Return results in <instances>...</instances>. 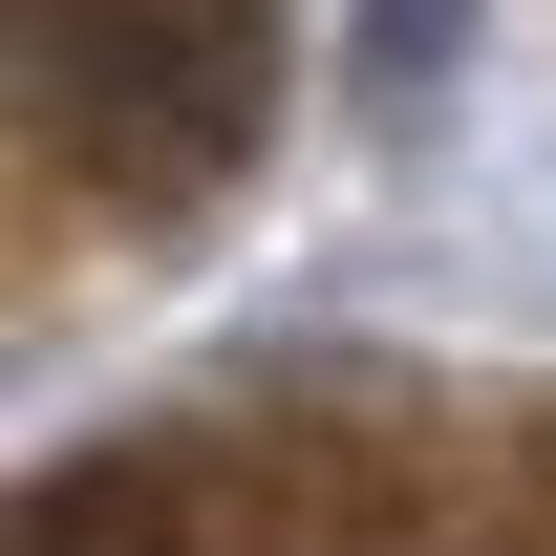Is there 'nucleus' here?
I'll return each instance as SVG.
<instances>
[{
    "mask_svg": "<svg viewBox=\"0 0 556 556\" xmlns=\"http://www.w3.org/2000/svg\"><path fill=\"white\" fill-rule=\"evenodd\" d=\"M22 86H65V129L129 172V193H214L236 150L278 129V22H22Z\"/></svg>",
    "mask_w": 556,
    "mask_h": 556,
    "instance_id": "obj_1",
    "label": "nucleus"
}]
</instances>
